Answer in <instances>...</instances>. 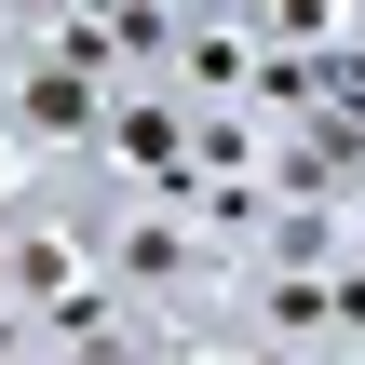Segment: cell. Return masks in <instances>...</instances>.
<instances>
[]
</instances>
